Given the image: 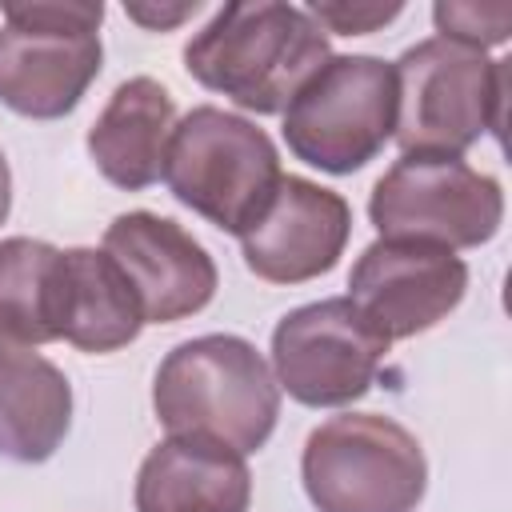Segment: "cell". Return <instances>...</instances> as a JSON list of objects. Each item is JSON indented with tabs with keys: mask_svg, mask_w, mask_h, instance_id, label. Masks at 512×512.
I'll return each instance as SVG.
<instances>
[{
	"mask_svg": "<svg viewBox=\"0 0 512 512\" xmlns=\"http://www.w3.org/2000/svg\"><path fill=\"white\" fill-rule=\"evenodd\" d=\"M324 32H336V36H368L384 24H392L404 4H372V0H316L304 8Z\"/></svg>",
	"mask_w": 512,
	"mask_h": 512,
	"instance_id": "19",
	"label": "cell"
},
{
	"mask_svg": "<svg viewBox=\"0 0 512 512\" xmlns=\"http://www.w3.org/2000/svg\"><path fill=\"white\" fill-rule=\"evenodd\" d=\"M396 144L404 156H464L480 136H504L508 60L428 36L396 64Z\"/></svg>",
	"mask_w": 512,
	"mask_h": 512,
	"instance_id": "3",
	"label": "cell"
},
{
	"mask_svg": "<svg viewBox=\"0 0 512 512\" xmlns=\"http://www.w3.org/2000/svg\"><path fill=\"white\" fill-rule=\"evenodd\" d=\"M56 340L80 352H116L144 328L140 300L104 248H64L52 288Z\"/></svg>",
	"mask_w": 512,
	"mask_h": 512,
	"instance_id": "14",
	"label": "cell"
},
{
	"mask_svg": "<svg viewBox=\"0 0 512 512\" xmlns=\"http://www.w3.org/2000/svg\"><path fill=\"white\" fill-rule=\"evenodd\" d=\"M0 104L28 120L68 116L100 76V4L28 0L0 4Z\"/></svg>",
	"mask_w": 512,
	"mask_h": 512,
	"instance_id": "6",
	"label": "cell"
},
{
	"mask_svg": "<svg viewBox=\"0 0 512 512\" xmlns=\"http://www.w3.org/2000/svg\"><path fill=\"white\" fill-rule=\"evenodd\" d=\"M352 236V208L340 192L304 176H280L264 212L240 232L252 276L268 284H304L336 268Z\"/></svg>",
	"mask_w": 512,
	"mask_h": 512,
	"instance_id": "11",
	"label": "cell"
},
{
	"mask_svg": "<svg viewBox=\"0 0 512 512\" xmlns=\"http://www.w3.org/2000/svg\"><path fill=\"white\" fill-rule=\"evenodd\" d=\"M132 284L144 324H172L212 304L220 272L208 248L168 216L124 212L104 228L100 244Z\"/></svg>",
	"mask_w": 512,
	"mask_h": 512,
	"instance_id": "12",
	"label": "cell"
},
{
	"mask_svg": "<svg viewBox=\"0 0 512 512\" xmlns=\"http://www.w3.org/2000/svg\"><path fill=\"white\" fill-rule=\"evenodd\" d=\"M388 352V340L364 320L348 296L292 308L272 328V376L280 392L308 408H340L360 400Z\"/></svg>",
	"mask_w": 512,
	"mask_h": 512,
	"instance_id": "9",
	"label": "cell"
},
{
	"mask_svg": "<svg viewBox=\"0 0 512 512\" xmlns=\"http://www.w3.org/2000/svg\"><path fill=\"white\" fill-rule=\"evenodd\" d=\"M380 240H424L440 248H480L500 232V180L460 156H400L368 196Z\"/></svg>",
	"mask_w": 512,
	"mask_h": 512,
	"instance_id": "8",
	"label": "cell"
},
{
	"mask_svg": "<svg viewBox=\"0 0 512 512\" xmlns=\"http://www.w3.org/2000/svg\"><path fill=\"white\" fill-rule=\"evenodd\" d=\"M176 128L172 92L152 76L116 84L104 112L88 128V156L100 176L124 192H140L164 176L168 140Z\"/></svg>",
	"mask_w": 512,
	"mask_h": 512,
	"instance_id": "15",
	"label": "cell"
},
{
	"mask_svg": "<svg viewBox=\"0 0 512 512\" xmlns=\"http://www.w3.org/2000/svg\"><path fill=\"white\" fill-rule=\"evenodd\" d=\"M396 132V72L380 56H328L284 108L296 160L348 176L380 156Z\"/></svg>",
	"mask_w": 512,
	"mask_h": 512,
	"instance_id": "7",
	"label": "cell"
},
{
	"mask_svg": "<svg viewBox=\"0 0 512 512\" xmlns=\"http://www.w3.org/2000/svg\"><path fill=\"white\" fill-rule=\"evenodd\" d=\"M348 300L392 344L436 328L468 288V264L440 244L424 240H376L348 276Z\"/></svg>",
	"mask_w": 512,
	"mask_h": 512,
	"instance_id": "10",
	"label": "cell"
},
{
	"mask_svg": "<svg viewBox=\"0 0 512 512\" xmlns=\"http://www.w3.org/2000/svg\"><path fill=\"white\" fill-rule=\"evenodd\" d=\"M8 208H12V172H8V160L0 152V224L8 220Z\"/></svg>",
	"mask_w": 512,
	"mask_h": 512,
	"instance_id": "21",
	"label": "cell"
},
{
	"mask_svg": "<svg viewBox=\"0 0 512 512\" xmlns=\"http://www.w3.org/2000/svg\"><path fill=\"white\" fill-rule=\"evenodd\" d=\"M124 12H128V20L144 24L148 32H168V28L184 24L188 16H196L200 4L196 0H184V4H124Z\"/></svg>",
	"mask_w": 512,
	"mask_h": 512,
	"instance_id": "20",
	"label": "cell"
},
{
	"mask_svg": "<svg viewBox=\"0 0 512 512\" xmlns=\"http://www.w3.org/2000/svg\"><path fill=\"white\" fill-rule=\"evenodd\" d=\"M72 384L32 348L0 344V456L44 464L68 436Z\"/></svg>",
	"mask_w": 512,
	"mask_h": 512,
	"instance_id": "16",
	"label": "cell"
},
{
	"mask_svg": "<svg viewBox=\"0 0 512 512\" xmlns=\"http://www.w3.org/2000/svg\"><path fill=\"white\" fill-rule=\"evenodd\" d=\"M152 408L168 436H196L240 456L268 444L280 416L272 364L232 332L176 344L152 380Z\"/></svg>",
	"mask_w": 512,
	"mask_h": 512,
	"instance_id": "1",
	"label": "cell"
},
{
	"mask_svg": "<svg viewBox=\"0 0 512 512\" xmlns=\"http://www.w3.org/2000/svg\"><path fill=\"white\" fill-rule=\"evenodd\" d=\"M300 480L316 512H416L428 488L420 440L380 412H344L312 428Z\"/></svg>",
	"mask_w": 512,
	"mask_h": 512,
	"instance_id": "5",
	"label": "cell"
},
{
	"mask_svg": "<svg viewBox=\"0 0 512 512\" xmlns=\"http://www.w3.org/2000/svg\"><path fill=\"white\" fill-rule=\"evenodd\" d=\"M280 176V152L268 132L236 112L200 104L172 128L164 184L220 232L240 236L264 212Z\"/></svg>",
	"mask_w": 512,
	"mask_h": 512,
	"instance_id": "4",
	"label": "cell"
},
{
	"mask_svg": "<svg viewBox=\"0 0 512 512\" xmlns=\"http://www.w3.org/2000/svg\"><path fill=\"white\" fill-rule=\"evenodd\" d=\"M328 56L324 28L304 8L280 0L224 4L184 44L188 76L256 116L284 112Z\"/></svg>",
	"mask_w": 512,
	"mask_h": 512,
	"instance_id": "2",
	"label": "cell"
},
{
	"mask_svg": "<svg viewBox=\"0 0 512 512\" xmlns=\"http://www.w3.org/2000/svg\"><path fill=\"white\" fill-rule=\"evenodd\" d=\"M252 472L240 452L196 440H160L136 472V512H248Z\"/></svg>",
	"mask_w": 512,
	"mask_h": 512,
	"instance_id": "13",
	"label": "cell"
},
{
	"mask_svg": "<svg viewBox=\"0 0 512 512\" xmlns=\"http://www.w3.org/2000/svg\"><path fill=\"white\" fill-rule=\"evenodd\" d=\"M60 248L32 236L0 240V344L36 348L56 340L52 288Z\"/></svg>",
	"mask_w": 512,
	"mask_h": 512,
	"instance_id": "17",
	"label": "cell"
},
{
	"mask_svg": "<svg viewBox=\"0 0 512 512\" xmlns=\"http://www.w3.org/2000/svg\"><path fill=\"white\" fill-rule=\"evenodd\" d=\"M436 32L472 48L504 44L512 32V4H436L432 8Z\"/></svg>",
	"mask_w": 512,
	"mask_h": 512,
	"instance_id": "18",
	"label": "cell"
}]
</instances>
